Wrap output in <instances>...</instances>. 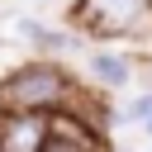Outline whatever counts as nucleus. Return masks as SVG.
Instances as JSON below:
<instances>
[{
    "instance_id": "obj_3",
    "label": "nucleus",
    "mask_w": 152,
    "mask_h": 152,
    "mask_svg": "<svg viewBox=\"0 0 152 152\" xmlns=\"http://www.w3.org/2000/svg\"><path fill=\"white\" fill-rule=\"evenodd\" d=\"M81 66H86V86L100 90V95L133 90L138 81L152 86V62L138 48H128V43H90L86 57H81Z\"/></svg>"
},
{
    "instance_id": "obj_2",
    "label": "nucleus",
    "mask_w": 152,
    "mask_h": 152,
    "mask_svg": "<svg viewBox=\"0 0 152 152\" xmlns=\"http://www.w3.org/2000/svg\"><path fill=\"white\" fill-rule=\"evenodd\" d=\"M71 28L90 43H152V0H71Z\"/></svg>"
},
{
    "instance_id": "obj_4",
    "label": "nucleus",
    "mask_w": 152,
    "mask_h": 152,
    "mask_svg": "<svg viewBox=\"0 0 152 152\" xmlns=\"http://www.w3.org/2000/svg\"><path fill=\"white\" fill-rule=\"evenodd\" d=\"M14 38L28 48V57H52V62H71V57H86L90 38H81L71 24L57 28V24H43L33 14H19L14 19Z\"/></svg>"
},
{
    "instance_id": "obj_7",
    "label": "nucleus",
    "mask_w": 152,
    "mask_h": 152,
    "mask_svg": "<svg viewBox=\"0 0 152 152\" xmlns=\"http://www.w3.org/2000/svg\"><path fill=\"white\" fill-rule=\"evenodd\" d=\"M114 119H119V124H133V128H147V124H152V86H138Z\"/></svg>"
},
{
    "instance_id": "obj_5",
    "label": "nucleus",
    "mask_w": 152,
    "mask_h": 152,
    "mask_svg": "<svg viewBox=\"0 0 152 152\" xmlns=\"http://www.w3.org/2000/svg\"><path fill=\"white\" fill-rule=\"evenodd\" d=\"M52 138V114L0 109V152H43Z\"/></svg>"
},
{
    "instance_id": "obj_6",
    "label": "nucleus",
    "mask_w": 152,
    "mask_h": 152,
    "mask_svg": "<svg viewBox=\"0 0 152 152\" xmlns=\"http://www.w3.org/2000/svg\"><path fill=\"white\" fill-rule=\"evenodd\" d=\"M43 152H109V138L81 114H52V138Z\"/></svg>"
},
{
    "instance_id": "obj_1",
    "label": "nucleus",
    "mask_w": 152,
    "mask_h": 152,
    "mask_svg": "<svg viewBox=\"0 0 152 152\" xmlns=\"http://www.w3.org/2000/svg\"><path fill=\"white\" fill-rule=\"evenodd\" d=\"M86 95V76H76L66 62L52 57H24L10 71H0V109L19 114H66Z\"/></svg>"
},
{
    "instance_id": "obj_8",
    "label": "nucleus",
    "mask_w": 152,
    "mask_h": 152,
    "mask_svg": "<svg viewBox=\"0 0 152 152\" xmlns=\"http://www.w3.org/2000/svg\"><path fill=\"white\" fill-rule=\"evenodd\" d=\"M142 133H147V138H152V124H147V128H142Z\"/></svg>"
}]
</instances>
